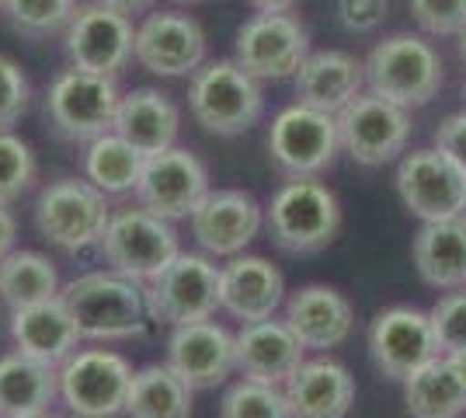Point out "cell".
Here are the masks:
<instances>
[{
	"instance_id": "6da1fadb",
	"label": "cell",
	"mask_w": 466,
	"mask_h": 418,
	"mask_svg": "<svg viewBox=\"0 0 466 418\" xmlns=\"http://www.w3.org/2000/svg\"><path fill=\"white\" fill-rule=\"evenodd\" d=\"M70 318L77 324L80 339L122 342L147 331V293L143 282L118 272H91L59 290Z\"/></svg>"
},
{
	"instance_id": "7a4b0ae2",
	"label": "cell",
	"mask_w": 466,
	"mask_h": 418,
	"mask_svg": "<svg viewBox=\"0 0 466 418\" xmlns=\"http://www.w3.org/2000/svg\"><path fill=\"white\" fill-rule=\"evenodd\" d=\"M188 108L206 133L244 137L265 112V91L237 60H209L192 74Z\"/></svg>"
},
{
	"instance_id": "3957f363",
	"label": "cell",
	"mask_w": 466,
	"mask_h": 418,
	"mask_svg": "<svg viewBox=\"0 0 466 418\" xmlns=\"http://www.w3.org/2000/svg\"><path fill=\"white\" fill-rule=\"evenodd\" d=\"M272 240L289 255H317L341 230V202L324 181L289 178L265 209Z\"/></svg>"
},
{
	"instance_id": "277c9868",
	"label": "cell",
	"mask_w": 466,
	"mask_h": 418,
	"mask_svg": "<svg viewBox=\"0 0 466 418\" xmlns=\"http://www.w3.org/2000/svg\"><path fill=\"white\" fill-rule=\"evenodd\" d=\"M366 87L397 101L400 108H421L442 87V56L425 36L397 32L376 42L366 56Z\"/></svg>"
},
{
	"instance_id": "5b68a950",
	"label": "cell",
	"mask_w": 466,
	"mask_h": 418,
	"mask_svg": "<svg viewBox=\"0 0 466 418\" xmlns=\"http://www.w3.org/2000/svg\"><path fill=\"white\" fill-rule=\"evenodd\" d=\"M118 101H122L118 77L70 66L56 74L46 91V119L63 139L91 143L95 137L116 129Z\"/></svg>"
},
{
	"instance_id": "8992f818",
	"label": "cell",
	"mask_w": 466,
	"mask_h": 418,
	"mask_svg": "<svg viewBox=\"0 0 466 418\" xmlns=\"http://www.w3.org/2000/svg\"><path fill=\"white\" fill-rule=\"evenodd\" d=\"M101 255L118 276L150 282L181 255V244L171 219L157 217L137 202L129 209L112 213L101 234Z\"/></svg>"
},
{
	"instance_id": "52a82bcc",
	"label": "cell",
	"mask_w": 466,
	"mask_h": 418,
	"mask_svg": "<svg viewBox=\"0 0 466 418\" xmlns=\"http://www.w3.org/2000/svg\"><path fill=\"white\" fill-rule=\"evenodd\" d=\"M108 219H112L108 196L87 178L49 181L35 199L39 234L63 251H87V248L101 244Z\"/></svg>"
},
{
	"instance_id": "ba28073f",
	"label": "cell",
	"mask_w": 466,
	"mask_h": 418,
	"mask_svg": "<svg viewBox=\"0 0 466 418\" xmlns=\"http://www.w3.org/2000/svg\"><path fill=\"white\" fill-rule=\"evenodd\" d=\"M341 150L362 168H383L408 150L410 112L376 91H362L334 116Z\"/></svg>"
},
{
	"instance_id": "9c48e42d",
	"label": "cell",
	"mask_w": 466,
	"mask_h": 418,
	"mask_svg": "<svg viewBox=\"0 0 466 418\" xmlns=\"http://www.w3.org/2000/svg\"><path fill=\"white\" fill-rule=\"evenodd\" d=\"M133 366L108 349H77L59 366V398L74 418L126 415Z\"/></svg>"
},
{
	"instance_id": "30bf717a",
	"label": "cell",
	"mask_w": 466,
	"mask_h": 418,
	"mask_svg": "<svg viewBox=\"0 0 466 418\" xmlns=\"http://www.w3.org/2000/svg\"><path fill=\"white\" fill-rule=\"evenodd\" d=\"M147 311L164 324L209 321L219 311V265L209 255H177L160 276L143 282Z\"/></svg>"
},
{
	"instance_id": "8fae6325",
	"label": "cell",
	"mask_w": 466,
	"mask_h": 418,
	"mask_svg": "<svg viewBox=\"0 0 466 418\" xmlns=\"http://www.w3.org/2000/svg\"><path fill=\"white\" fill-rule=\"evenodd\" d=\"M133 42H137L133 18L101 0L77 4L70 25L63 28V46H66L70 66L105 74V77H118L129 66Z\"/></svg>"
},
{
	"instance_id": "7c38bea8",
	"label": "cell",
	"mask_w": 466,
	"mask_h": 418,
	"mask_svg": "<svg viewBox=\"0 0 466 418\" xmlns=\"http://www.w3.org/2000/svg\"><path fill=\"white\" fill-rule=\"evenodd\" d=\"M341 150L338 119L317 112L310 105H289L272 119L268 154L289 178H317L324 175Z\"/></svg>"
},
{
	"instance_id": "4fadbf2b",
	"label": "cell",
	"mask_w": 466,
	"mask_h": 418,
	"mask_svg": "<svg viewBox=\"0 0 466 418\" xmlns=\"http://www.w3.org/2000/svg\"><path fill=\"white\" fill-rule=\"evenodd\" d=\"M307 53H310V32L292 11L279 15L254 11V18L244 21L233 39V60L258 80L296 77Z\"/></svg>"
},
{
	"instance_id": "5bb4252c",
	"label": "cell",
	"mask_w": 466,
	"mask_h": 418,
	"mask_svg": "<svg viewBox=\"0 0 466 418\" xmlns=\"http://www.w3.org/2000/svg\"><path fill=\"white\" fill-rule=\"evenodd\" d=\"M209 168L198 154L185 147H167L143 160V175L137 181V202L164 219H188L198 202L209 196Z\"/></svg>"
},
{
	"instance_id": "9a60e30c",
	"label": "cell",
	"mask_w": 466,
	"mask_h": 418,
	"mask_svg": "<svg viewBox=\"0 0 466 418\" xmlns=\"http://www.w3.org/2000/svg\"><path fill=\"white\" fill-rule=\"evenodd\" d=\"M206 28L202 21L185 11H147L137 25L133 60L157 77H192L206 63Z\"/></svg>"
},
{
	"instance_id": "2e32d148",
	"label": "cell",
	"mask_w": 466,
	"mask_h": 418,
	"mask_svg": "<svg viewBox=\"0 0 466 418\" xmlns=\"http://www.w3.org/2000/svg\"><path fill=\"white\" fill-rule=\"evenodd\" d=\"M397 192L421 223L456 219L466 209V175L439 147L410 150L400 158Z\"/></svg>"
},
{
	"instance_id": "e0dca14e",
	"label": "cell",
	"mask_w": 466,
	"mask_h": 418,
	"mask_svg": "<svg viewBox=\"0 0 466 418\" xmlns=\"http://www.w3.org/2000/svg\"><path fill=\"white\" fill-rule=\"evenodd\" d=\"M192 238L209 259H233L265 227V209L244 189H209L192 217Z\"/></svg>"
},
{
	"instance_id": "ac0fdd59",
	"label": "cell",
	"mask_w": 466,
	"mask_h": 418,
	"mask_svg": "<svg viewBox=\"0 0 466 418\" xmlns=\"http://www.w3.org/2000/svg\"><path fill=\"white\" fill-rule=\"evenodd\" d=\"M167 366L195 391H213L237 373V335L213 318L177 324L167 339Z\"/></svg>"
},
{
	"instance_id": "d6986e66",
	"label": "cell",
	"mask_w": 466,
	"mask_h": 418,
	"mask_svg": "<svg viewBox=\"0 0 466 418\" xmlns=\"http://www.w3.org/2000/svg\"><path fill=\"white\" fill-rule=\"evenodd\" d=\"M372 362L387 380H408L421 362L439 356L431 321L418 307H387L370 324Z\"/></svg>"
},
{
	"instance_id": "ffe728a7",
	"label": "cell",
	"mask_w": 466,
	"mask_h": 418,
	"mask_svg": "<svg viewBox=\"0 0 466 418\" xmlns=\"http://www.w3.org/2000/svg\"><path fill=\"white\" fill-rule=\"evenodd\" d=\"M307 349L292 335L286 321H251L237 331V373L240 380L286 387L289 377L303 366Z\"/></svg>"
},
{
	"instance_id": "44dd1931",
	"label": "cell",
	"mask_w": 466,
	"mask_h": 418,
	"mask_svg": "<svg viewBox=\"0 0 466 418\" xmlns=\"http://www.w3.org/2000/svg\"><path fill=\"white\" fill-rule=\"evenodd\" d=\"M282 303H286V279L268 259L240 251L219 269V307L230 318L244 324L275 318Z\"/></svg>"
},
{
	"instance_id": "7402d4cb",
	"label": "cell",
	"mask_w": 466,
	"mask_h": 418,
	"mask_svg": "<svg viewBox=\"0 0 466 418\" xmlns=\"http://www.w3.org/2000/svg\"><path fill=\"white\" fill-rule=\"evenodd\" d=\"M296 101L338 116L355 95L366 91V63L345 49H317L296 70Z\"/></svg>"
},
{
	"instance_id": "603a6c76",
	"label": "cell",
	"mask_w": 466,
	"mask_h": 418,
	"mask_svg": "<svg viewBox=\"0 0 466 418\" xmlns=\"http://www.w3.org/2000/svg\"><path fill=\"white\" fill-rule=\"evenodd\" d=\"M286 324L292 328V335L303 342V349L313 352H328L345 345L355 328V311L351 303L334 286H303L286 300Z\"/></svg>"
},
{
	"instance_id": "cb8c5ba5",
	"label": "cell",
	"mask_w": 466,
	"mask_h": 418,
	"mask_svg": "<svg viewBox=\"0 0 466 418\" xmlns=\"http://www.w3.org/2000/svg\"><path fill=\"white\" fill-rule=\"evenodd\" d=\"M282 391L292 418H349L355 404V377L334 359H303Z\"/></svg>"
},
{
	"instance_id": "d4e9b609",
	"label": "cell",
	"mask_w": 466,
	"mask_h": 418,
	"mask_svg": "<svg viewBox=\"0 0 466 418\" xmlns=\"http://www.w3.org/2000/svg\"><path fill=\"white\" fill-rule=\"evenodd\" d=\"M11 339H15L21 356L39 359L49 366H63L77 352L80 331L70 318V311H66V303L53 297L46 303L11 311Z\"/></svg>"
},
{
	"instance_id": "484cf974",
	"label": "cell",
	"mask_w": 466,
	"mask_h": 418,
	"mask_svg": "<svg viewBox=\"0 0 466 418\" xmlns=\"http://www.w3.org/2000/svg\"><path fill=\"white\" fill-rule=\"evenodd\" d=\"M116 133L129 139L139 154L150 158V154L175 147L177 133H181V112L171 101V95H164L157 87H133L118 101Z\"/></svg>"
},
{
	"instance_id": "4316f807",
	"label": "cell",
	"mask_w": 466,
	"mask_h": 418,
	"mask_svg": "<svg viewBox=\"0 0 466 418\" xmlns=\"http://www.w3.org/2000/svg\"><path fill=\"white\" fill-rule=\"evenodd\" d=\"M59 398V366L21 352L0 359V418H32Z\"/></svg>"
},
{
	"instance_id": "83f0119b",
	"label": "cell",
	"mask_w": 466,
	"mask_h": 418,
	"mask_svg": "<svg viewBox=\"0 0 466 418\" xmlns=\"http://www.w3.org/2000/svg\"><path fill=\"white\" fill-rule=\"evenodd\" d=\"M418 276L435 290H463L466 286V219L421 223L414 238Z\"/></svg>"
},
{
	"instance_id": "f1b7e54d",
	"label": "cell",
	"mask_w": 466,
	"mask_h": 418,
	"mask_svg": "<svg viewBox=\"0 0 466 418\" xmlns=\"http://www.w3.org/2000/svg\"><path fill=\"white\" fill-rule=\"evenodd\" d=\"M192 394L195 387L185 383L175 370L164 362L143 366L133 373L126 415L129 418H192Z\"/></svg>"
},
{
	"instance_id": "f546056e",
	"label": "cell",
	"mask_w": 466,
	"mask_h": 418,
	"mask_svg": "<svg viewBox=\"0 0 466 418\" xmlns=\"http://www.w3.org/2000/svg\"><path fill=\"white\" fill-rule=\"evenodd\" d=\"M404 404L410 418H460L466 412V387L446 359L435 356L404 380Z\"/></svg>"
},
{
	"instance_id": "4dcf8cb0",
	"label": "cell",
	"mask_w": 466,
	"mask_h": 418,
	"mask_svg": "<svg viewBox=\"0 0 466 418\" xmlns=\"http://www.w3.org/2000/svg\"><path fill=\"white\" fill-rule=\"evenodd\" d=\"M143 160H147V154H139L129 139H122L112 129V133L95 137L87 143L84 175L105 196H126V192H137V181L143 175Z\"/></svg>"
},
{
	"instance_id": "1f68e13d",
	"label": "cell",
	"mask_w": 466,
	"mask_h": 418,
	"mask_svg": "<svg viewBox=\"0 0 466 418\" xmlns=\"http://www.w3.org/2000/svg\"><path fill=\"white\" fill-rule=\"evenodd\" d=\"M59 290L63 286H59L56 265L39 251H7L0 259V300L11 311L46 303L59 297Z\"/></svg>"
},
{
	"instance_id": "d6a6232c",
	"label": "cell",
	"mask_w": 466,
	"mask_h": 418,
	"mask_svg": "<svg viewBox=\"0 0 466 418\" xmlns=\"http://www.w3.org/2000/svg\"><path fill=\"white\" fill-rule=\"evenodd\" d=\"M80 0H4V15L11 21V28L25 39H49L63 32Z\"/></svg>"
},
{
	"instance_id": "836d02e7",
	"label": "cell",
	"mask_w": 466,
	"mask_h": 418,
	"mask_svg": "<svg viewBox=\"0 0 466 418\" xmlns=\"http://www.w3.org/2000/svg\"><path fill=\"white\" fill-rule=\"evenodd\" d=\"M219 418H292L289 398L282 387L254 383V380H237L223 394Z\"/></svg>"
},
{
	"instance_id": "e575fe53",
	"label": "cell",
	"mask_w": 466,
	"mask_h": 418,
	"mask_svg": "<svg viewBox=\"0 0 466 418\" xmlns=\"http://www.w3.org/2000/svg\"><path fill=\"white\" fill-rule=\"evenodd\" d=\"M39 175V160L32 154V147L11 129H0V202L21 199Z\"/></svg>"
},
{
	"instance_id": "d590c367",
	"label": "cell",
	"mask_w": 466,
	"mask_h": 418,
	"mask_svg": "<svg viewBox=\"0 0 466 418\" xmlns=\"http://www.w3.org/2000/svg\"><path fill=\"white\" fill-rule=\"evenodd\" d=\"M428 321H431V335H435V345H439V356L466 349V286L452 290V293L439 300L428 311Z\"/></svg>"
},
{
	"instance_id": "8d00e7d4",
	"label": "cell",
	"mask_w": 466,
	"mask_h": 418,
	"mask_svg": "<svg viewBox=\"0 0 466 418\" xmlns=\"http://www.w3.org/2000/svg\"><path fill=\"white\" fill-rule=\"evenodd\" d=\"M410 18L425 36H460L466 28V0H408Z\"/></svg>"
},
{
	"instance_id": "74e56055",
	"label": "cell",
	"mask_w": 466,
	"mask_h": 418,
	"mask_svg": "<svg viewBox=\"0 0 466 418\" xmlns=\"http://www.w3.org/2000/svg\"><path fill=\"white\" fill-rule=\"evenodd\" d=\"M28 101H32L28 74L21 70L18 60L0 53V129L18 126L21 116L28 112Z\"/></svg>"
},
{
	"instance_id": "f35d334b",
	"label": "cell",
	"mask_w": 466,
	"mask_h": 418,
	"mask_svg": "<svg viewBox=\"0 0 466 418\" xmlns=\"http://www.w3.org/2000/svg\"><path fill=\"white\" fill-rule=\"evenodd\" d=\"M390 15V0H338V21L345 32H376Z\"/></svg>"
},
{
	"instance_id": "ab89813d",
	"label": "cell",
	"mask_w": 466,
	"mask_h": 418,
	"mask_svg": "<svg viewBox=\"0 0 466 418\" xmlns=\"http://www.w3.org/2000/svg\"><path fill=\"white\" fill-rule=\"evenodd\" d=\"M435 147L466 175V108L463 112H452V116H446V119L439 122Z\"/></svg>"
},
{
	"instance_id": "60d3db41",
	"label": "cell",
	"mask_w": 466,
	"mask_h": 418,
	"mask_svg": "<svg viewBox=\"0 0 466 418\" xmlns=\"http://www.w3.org/2000/svg\"><path fill=\"white\" fill-rule=\"evenodd\" d=\"M15 238H18V219L7 209V202H0V259L15 251Z\"/></svg>"
},
{
	"instance_id": "b9f144b4",
	"label": "cell",
	"mask_w": 466,
	"mask_h": 418,
	"mask_svg": "<svg viewBox=\"0 0 466 418\" xmlns=\"http://www.w3.org/2000/svg\"><path fill=\"white\" fill-rule=\"evenodd\" d=\"M101 4H108V7H116V11H122V15H143V11H154L157 0H101Z\"/></svg>"
},
{
	"instance_id": "7bdbcfd3",
	"label": "cell",
	"mask_w": 466,
	"mask_h": 418,
	"mask_svg": "<svg viewBox=\"0 0 466 418\" xmlns=\"http://www.w3.org/2000/svg\"><path fill=\"white\" fill-rule=\"evenodd\" d=\"M254 11H261V15H279V11H292L296 7V0H248Z\"/></svg>"
},
{
	"instance_id": "ee69618b",
	"label": "cell",
	"mask_w": 466,
	"mask_h": 418,
	"mask_svg": "<svg viewBox=\"0 0 466 418\" xmlns=\"http://www.w3.org/2000/svg\"><path fill=\"white\" fill-rule=\"evenodd\" d=\"M449 362V370H452V373H456V380H460V383H463L466 387V349H456V352H446V356H442Z\"/></svg>"
},
{
	"instance_id": "f6af8a7d",
	"label": "cell",
	"mask_w": 466,
	"mask_h": 418,
	"mask_svg": "<svg viewBox=\"0 0 466 418\" xmlns=\"http://www.w3.org/2000/svg\"><path fill=\"white\" fill-rule=\"evenodd\" d=\"M456 39H460V60L466 63V28L460 32V36H456Z\"/></svg>"
},
{
	"instance_id": "bcb514c9",
	"label": "cell",
	"mask_w": 466,
	"mask_h": 418,
	"mask_svg": "<svg viewBox=\"0 0 466 418\" xmlns=\"http://www.w3.org/2000/svg\"><path fill=\"white\" fill-rule=\"evenodd\" d=\"M32 418H59V415H53V412H42V415H32Z\"/></svg>"
},
{
	"instance_id": "7dc6e473",
	"label": "cell",
	"mask_w": 466,
	"mask_h": 418,
	"mask_svg": "<svg viewBox=\"0 0 466 418\" xmlns=\"http://www.w3.org/2000/svg\"><path fill=\"white\" fill-rule=\"evenodd\" d=\"M175 4H202V0H175Z\"/></svg>"
},
{
	"instance_id": "c3c4849f",
	"label": "cell",
	"mask_w": 466,
	"mask_h": 418,
	"mask_svg": "<svg viewBox=\"0 0 466 418\" xmlns=\"http://www.w3.org/2000/svg\"><path fill=\"white\" fill-rule=\"evenodd\" d=\"M463 101H466V84H463Z\"/></svg>"
},
{
	"instance_id": "681fc988",
	"label": "cell",
	"mask_w": 466,
	"mask_h": 418,
	"mask_svg": "<svg viewBox=\"0 0 466 418\" xmlns=\"http://www.w3.org/2000/svg\"><path fill=\"white\" fill-rule=\"evenodd\" d=\"M463 219H466V209H463Z\"/></svg>"
},
{
	"instance_id": "f907efd6",
	"label": "cell",
	"mask_w": 466,
	"mask_h": 418,
	"mask_svg": "<svg viewBox=\"0 0 466 418\" xmlns=\"http://www.w3.org/2000/svg\"><path fill=\"white\" fill-rule=\"evenodd\" d=\"M0 7H4V0H0Z\"/></svg>"
}]
</instances>
